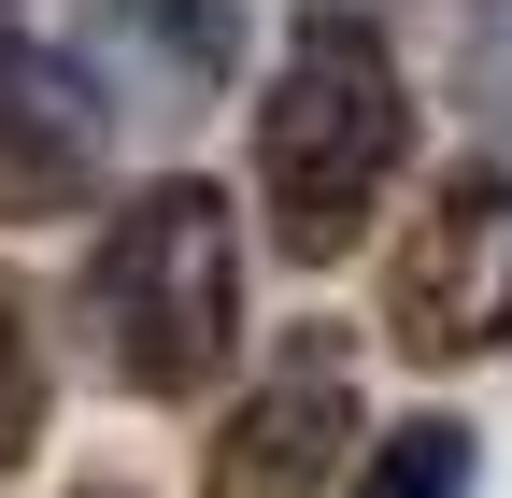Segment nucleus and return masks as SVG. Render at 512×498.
<instances>
[{
  "label": "nucleus",
  "instance_id": "20e7f679",
  "mask_svg": "<svg viewBox=\"0 0 512 498\" xmlns=\"http://www.w3.org/2000/svg\"><path fill=\"white\" fill-rule=\"evenodd\" d=\"M114 157V100L86 86V57L57 43H0V228L86 214Z\"/></svg>",
  "mask_w": 512,
  "mask_h": 498
},
{
  "label": "nucleus",
  "instance_id": "423d86ee",
  "mask_svg": "<svg viewBox=\"0 0 512 498\" xmlns=\"http://www.w3.org/2000/svg\"><path fill=\"white\" fill-rule=\"evenodd\" d=\"M242 72V0H86V86L114 114H214Z\"/></svg>",
  "mask_w": 512,
  "mask_h": 498
},
{
  "label": "nucleus",
  "instance_id": "39448f33",
  "mask_svg": "<svg viewBox=\"0 0 512 498\" xmlns=\"http://www.w3.org/2000/svg\"><path fill=\"white\" fill-rule=\"evenodd\" d=\"M342 442H356V370H342V342H299L271 385L214 427L200 498H328Z\"/></svg>",
  "mask_w": 512,
  "mask_h": 498
},
{
  "label": "nucleus",
  "instance_id": "6e6552de",
  "mask_svg": "<svg viewBox=\"0 0 512 498\" xmlns=\"http://www.w3.org/2000/svg\"><path fill=\"white\" fill-rule=\"evenodd\" d=\"M29 427H43V342H29V299L0 285V470L29 456Z\"/></svg>",
  "mask_w": 512,
  "mask_h": 498
},
{
  "label": "nucleus",
  "instance_id": "0eeeda50",
  "mask_svg": "<svg viewBox=\"0 0 512 498\" xmlns=\"http://www.w3.org/2000/svg\"><path fill=\"white\" fill-rule=\"evenodd\" d=\"M356 498H470V427H456V413H413L399 442L370 456Z\"/></svg>",
  "mask_w": 512,
  "mask_h": 498
},
{
  "label": "nucleus",
  "instance_id": "f03ea898",
  "mask_svg": "<svg viewBox=\"0 0 512 498\" xmlns=\"http://www.w3.org/2000/svg\"><path fill=\"white\" fill-rule=\"evenodd\" d=\"M413 157V100H399V57L370 29H313L285 57V86L256 100V185H271V228L285 257H356V228L384 200V171Z\"/></svg>",
  "mask_w": 512,
  "mask_h": 498
},
{
  "label": "nucleus",
  "instance_id": "9d476101",
  "mask_svg": "<svg viewBox=\"0 0 512 498\" xmlns=\"http://www.w3.org/2000/svg\"><path fill=\"white\" fill-rule=\"evenodd\" d=\"M328 29H356V0H328Z\"/></svg>",
  "mask_w": 512,
  "mask_h": 498
},
{
  "label": "nucleus",
  "instance_id": "f257e3e1",
  "mask_svg": "<svg viewBox=\"0 0 512 498\" xmlns=\"http://www.w3.org/2000/svg\"><path fill=\"white\" fill-rule=\"evenodd\" d=\"M86 314L128 399H200L228 342H242V228L214 185H143L114 228H100V271H86Z\"/></svg>",
  "mask_w": 512,
  "mask_h": 498
},
{
  "label": "nucleus",
  "instance_id": "7ed1b4c3",
  "mask_svg": "<svg viewBox=\"0 0 512 498\" xmlns=\"http://www.w3.org/2000/svg\"><path fill=\"white\" fill-rule=\"evenodd\" d=\"M384 328L399 356L456 370V356H498L512 342V171H441V200L413 214L399 271H384Z\"/></svg>",
  "mask_w": 512,
  "mask_h": 498
},
{
  "label": "nucleus",
  "instance_id": "1a4fd4ad",
  "mask_svg": "<svg viewBox=\"0 0 512 498\" xmlns=\"http://www.w3.org/2000/svg\"><path fill=\"white\" fill-rule=\"evenodd\" d=\"M470 100L512 129V0H470Z\"/></svg>",
  "mask_w": 512,
  "mask_h": 498
},
{
  "label": "nucleus",
  "instance_id": "9b49d317",
  "mask_svg": "<svg viewBox=\"0 0 512 498\" xmlns=\"http://www.w3.org/2000/svg\"><path fill=\"white\" fill-rule=\"evenodd\" d=\"M86 498H114V484H86Z\"/></svg>",
  "mask_w": 512,
  "mask_h": 498
}]
</instances>
